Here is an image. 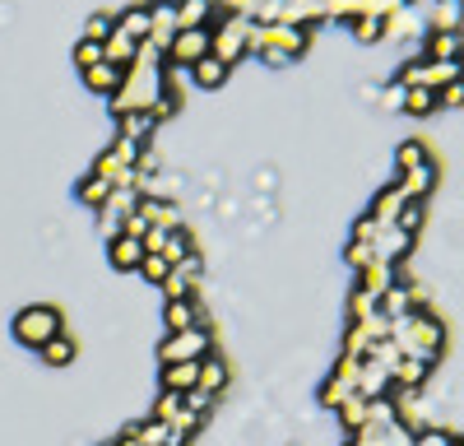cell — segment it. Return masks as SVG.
Instances as JSON below:
<instances>
[{
    "label": "cell",
    "instance_id": "cb8c5ba5",
    "mask_svg": "<svg viewBox=\"0 0 464 446\" xmlns=\"http://www.w3.org/2000/svg\"><path fill=\"white\" fill-rule=\"evenodd\" d=\"M348 28H353V37H358L362 47L385 43V19L381 15H358V19H348Z\"/></svg>",
    "mask_w": 464,
    "mask_h": 446
},
{
    "label": "cell",
    "instance_id": "277c9868",
    "mask_svg": "<svg viewBox=\"0 0 464 446\" xmlns=\"http://www.w3.org/2000/svg\"><path fill=\"white\" fill-rule=\"evenodd\" d=\"M181 33V19H177V0H149V47L163 52L172 47V37Z\"/></svg>",
    "mask_w": 464,
    "mask_h": 446
},
{
    "label": "cell",
    "instance_id": "4dcf8cb0",
    "mask_svg": "<svg viewBox=\"0 0 464 446\" xmlns=\"http://www.w3.org/2000/svg\"><path fill=\"white\" fill-rule=\"evenodd\" d=\"M140 270H144L149 284H168V275H172V266H168L163 256H144V266H140Z\"/></svg>",
    "mask_w": 464,
    "mask_h": 446
},
{
    "label": "cell",
    "instance_id": "74e56055",
    "mask_svg": "<svg viewBox=\"0 0 464 446\" xmlns=\"http://www.w3.org/2000/svg\"><path fill=\"white\" fill-rule=\"evenodd\" d=\"M455 446H464V441H455Z\"/></svg>",
    "mask_w": 464,
    "mask_h": 446
},
{
    "label": "cell",
    "instance_id": "8fae6325",
    "mask_svg": "<svg viewBox=\"0 0 464 446\" xmlns=\"http://www.w3.org/2000/svg\"><path fill=\"white\" fill-rule=\"evenodd\" d=\"M80 80H84L89 93H98V98H116V93H121V84H126V70H116V65L98 61L93 70H80Z\"/></svg>",
    "mask_w": 464,
    "mask_h": 446
},
{
    "label": "cell",
    "instance_id": "5b68a950",
    "mask_svg": "<svg viewBox=\"0 0 464 446\" xmlns=\"http://www.w3.org/2000/svg\"><path fill=\"white\" fill-rule=\"evenodd\" d=\"M140 209V191H111V200L98 209V228H102V238L111 242V238H121L126 233V218Z\"/></svg>",
    "mask_w": 464,
    "mask_h": 446
},
{
    "label": "cell",
    "instance_id": "836d02e7",
    "mask_svg": "<svg viewBox=\"0 0 464 446\" xmlns=\"http://www.w3.org/2000/svg\"><path fill=\"white\" fill-rule=\"evenodd\" d=\"M404 93H409V89L391 80V84H385V89H381L376 98H381V107H385V112H404Z\"/></svg>",
    "mask_w": 464,
    "mask_h": 446
},
{
    "label": "cell",
    "instance_id": "5bb4252c",
    "mask_svg": "<svg viewBox=\"0 0 464 446\" xmlns=\"http://www.w3.org/2000/svg\"><path fill=\"white\" fill-rule=\"evenodd\" d=\"M428 61H450V65H464V33H432L428 28V47H422Z\"/></svg>",
    "mask_w": 464,
    "mask_h": 446
},
{
    "label": "cell",
    "instance_id": "9a60e30c",
    "mask_svg": "<svg viewBox=\"0 0 464 446\" xmlns=\"http://www.w3.org/2000/svg\"><path fill=\"white\" fill-rule=\"evenodd\" d=\"M107 256H111L116 270H140V266H144V242L130 238V233H121V238L107 242Z\"/></svg>",
    "mask_w": 464,
    "mask_h": 446
},
{
    "label": "cell",
    "instance_id": "ba28073f",
    "mask_svg": "<svg viewBox=\"0 0 464 446\" xmlns=\"http://www.w3.org/2000/svg\"><path fill=\"white\" fill-rule=\"evenodd\" d=\"M437 181H441V163H437V159H428L422 168H413V172H400V177H395V186L404 191V200H428V196L437 191Z\"/></svg>",
    "mask_w": 464,
    "mask_h": 446
},
{
    "label": "cell",
    "instance_id": "d590c367",
    "mask_svg": "<svg viewBox=\"0 0 464 446\" xmlns=\"http://www.w3.org/2000/svg\"><path fill=\"white\" fill-rule=\"evenodd\" d=\"M413 446H455V437L441 432V428H422V432L413 437Z\"/></svg>",
    "mask_w": 464,
    "mask_h": 446
},
{
    "label": "cell",
    "instance_id": "ac0fdd59",
    "mask_svg": "<svg viewBox=\"0 0 464 446\" xmlns=\"http://www.w3.org/2000/svg\"><path fill=\"white\" fill-rule=\"evenodd\" d=\"M223 10H214V0H177V19L181 28H214Z\"/></svg>",
    "mask_w": 464,
    "mask_h": 446
},
{
    "label": "cell",
    "instance_id": "d6a6232c",
    "mask_svg": "<svg viewBox=\"0 0 464 446\" xmlns=\"http://www.w3.org/2000/svg\"><path fill=\"white\" fill-rule=\"evenodd\" d=\"M177 107H181V102H177L172 93H159V102L149 107V117H153V126H159V121H172V117H177Z\"/></svg>",
    "mask_w": 464,
    "mask_h": 446
},
{
    "label": "cell",
    "instance_id": "d6986e66",
    "mask_svg": "<svg viewBox=\"0 0 464 446\" xmlns=\"http://www.w3.org/2000/svg\"><path fill=\"white\" fill-rule=\"evenodd\" d=\"M227 74H232V70H227L218 56H205V61L190 65V84H200V89H223Z\"/></svg>",
    "mask_w": 464,
    "mask_h": 446
},
{
    "label": "cell",
    "instance_id": "6da1fadb",
    "mask_svg": "<svg viewBox=\"0 0 464 446\" xmlns=\"http://www.w3.org/2000/svg\"><path fill=\"white\" fill-rule=\"evenodd\" d=\"M312 47V28L297 24H256L251 28V56H260L265 65H288Z\"/></svg>",
    "mask_w": 464,
    "mask_h": 446
},
{
    "label": "cell",
    "instance_id": "1f68e13d",
    "mask_svg": "<svg viewBox=\"0 0 464 446\" xmlns=\"http://www.w3.org/2000/svg\"><path fill=\"white\" fill-rule=\"evenodd\" d=\"M223 377H227L223 363H214V358H205V363H200V391H218V386H223Z\"/></svg>",
    "mask_w": 464,
    "mask_h": 446
},
{
    "label": "cell",
    "instance_id": "83f0119b",
    "mask_svg": "<svg viewBox=\"0 0 464 446\" xmlns=\"http://www.w3.org/2000/svg\"><path fill=\"white\" fill-rule=\"evenodd\" d=\"M111 33H116V15L98 10V15H89V24H84V33H80V37H89V43H107Z\"/></svg>",
    "mask_w": 464,
    "mask_h": 446
},
{
    "label": "cell",
    "instance_id": "4fadbf2b",
    "mask_svg": "<svg viewBox=\"0 0 464 446\" xmlns=\"http://www.w3.org/2000/svg\"><path fill=\"white\" fill-rule=\"evenodd\" d=\"M385 37H395V43H404V37H428V19L413 5H400L395 15H385Z\"/></svg>",
    "mask_w": 464,
    "mask_h": 446
},
{
    "label": "cell",
    "instance_id": "30bf717a",
    "mask_svg": "<svg viewBox=\"0 0 464 446\" xmlns=\"http://www.w3.org/2000/svg\"><path fill=\"white\" fill-rule=\"evenodd\" d=\"M404 205H409V200H404V191H400V186L391 181V186H381V191H376V200H372L367 218H376V228H395Z\"/></svg>",
    "mask_w": 464,
    "mask_h": 446
},
{
    "label": "cell",
    "instance_id": "8d00e7d4",
    "mask_svg": "<svg viewBox=\"0 0 464 446\" xmlns=\"http://www.w3.org/2000/svg\"><path fill=\"white\" fill-rule=\"evenodd\" d=\"M437 107H464V80L446 84V89L437 93Z\"/></svg>",
    "mask_w": 464,
    "mask_h": 446
},
{
    "label": "cell",
    "instance_id": "52a82bcc",
    "mask_svg": "<svg viewBox=\"0 0 464 446\" xmlns=\"http://www.w3.org/2000/svg\"><path fill=\"white\" fill-rule=\"evenodd\" d=\"M205 354H209V334L205 330L168 334V344H163V363H205Z\"/></svg>",
    "mask_w": 464,
    "mask_h": 446
},
{
    "label": "cell",
    "instance_id": "8992f818",
    "mask_svg": "<svg viewBox=\"0 0 464 446\" xmlns=\"http://www.w3.org/2000/svg\"><path fill=\"white\" fill-rule=\"evenodd\" d=\"M205 56H209V28H181L168 47V65H181V70H190Z\"/></svg>",
    "mask_w": 464,
    "mask_h": 446
},
{
    "label": "cell",
    "instance_id": "f1b7e54d",
    "mask_svg": "<svg viewBox=\"0 0 464 446\" xmlns=\"http://www.w3.org/2000/svg\"><path fill=\"white\" fill-rule=\"evenodd\" d=\"M102 61V43H89V37H74V70H93Z\"/></svg>",
    "mask_w": 464,
    "mask_h": 446
},
{
    "label": "cell",
    "instance_id": "f35d334b",
    "mask_svg": "<svg viewBox=\"0 0 464 446\" xmlns=\"http://www.w3.org/2000/svg\"><path fill=\"white\" fill-rule=\"evenodd\" d=\"M400 5H404V0H400Z\"/></svg>",
    "mask_w": 464,
    "mask_h": 446
},
{
    "label": "cell",
    "instance_id": "e0dca14e",
    "mask_svg": "<svg viewBox=\"0 0 464 446\" xmlns=\"http://www.w3.org/2000/svg\"><path fill=\"white\" fill-rule=\"evenodd\" d=\"M163 391H172V395L200 391V363H168V372H163Z\"/></svg>",
    "mask_w": 464,
    "mask_h": 446
},
{
    "label": "cell",
    "instance_id": "4316f807",
    "mask_svg": "<svg viewBox=\"0 0 464 446\" xmlns=\"http://www.w3.org/2000/svg\"><path fill=\"white\" fill-rule=\"evenodd\" d=\"M404 112H409V117H432V112H437V93L432 89H409L404 93Z\"/></svg>",
    "mask_w": 464,
    "mask_h": 446
},
{
    "label": "cell",
    "instance_id": "44dd1931",
    "mask_svg": "<svg viewBox=\"0 0 464 446\" xmlns=\"http://www.w3.org/2000/svg\"><path fill=\"white\" fill-rule=\"evenodd\" d=\"M168 330H172V334L200 330V312H196V303H190V297H172V303H168Z\"/></svg>",
    "mask_w": 464,
    "mask_h": 446
},
{
    "label": "cell",
    "instance_id": "f546056e",
    "mask_svg": "<svg viewBox=\"0 0 464 446\" xmlns=\"http://www.w3.org/2000/svg\"><path fill=\"white\" fill-rule=\"evenodd\" d=\"M37 354H43L52 367H61V363H70V358H74V340H70V334H56V340H52V344H43Z\"/></svg>",
    "mask_w": 464,
    "mask_h": 446
},
{
    "label": "cell",
    "instance_id": "3957f363",
    "mask_svg": "<svg viewBox=\"0 0 464 446\" xmlns=\"http://www.w3.org/2000/svg\"><path fill=\"white\" fill-rule=\"evenodd\" d=\"M14 334H19V344L43 349V344L56 340V334H65V321H61L56 307H24V312L14 316Z\"/></svg>",
    "mask_w": 464,
    "mask_h": 446
},
{
    "label": "cell",
    "instance_id": "7402d4cb",
    "mask_svg": "<svg viewBox=\"0 0 464 446\" xmlns=\"http://www.w3.org/2000/svg\"><path fill=\"white\" fill-rule=\"evenodd\" d=\"M116 135H121V140H135V144H149L153 117H149V112H126V117H116Z\"/></svg>",
    "mask_w": 464,
    "mask_h": 446
},
{
    "label": "cell",
    "instance_id": "e575fe53",
    "mask_svg": "<svg viewBox=\"0 0 464 446\" xmlns=\"http://www.w3.org/2000/svg\"><path fill=\"white\" fill-rule=\"evenodd\" d=\"M372 260H376V251L367 242H348V266H353V270H367Z\"/></svg>",
    "mask_w": 464,
    "mask_h": 446
},
{
    "label": "cell",
    "instance_id": "7c38bea8",
    "mask_svg": "<svg viewBox=\"0 0 464 446\" xmlns=\"http://www.w3.org/2000/svg\"><path fill=\"white\" fill-rule=\"evenodd\" d=\"M372 251H376V260H385V266H400V260L413 251V238L404 228H381L376 242H372Z\"/></svg>",
    "mask_w": 464,
    "mask_h": 446
},
{
    "label": "cell",
    "instance_id": "7a4b0ae2",
    "mask_svg": "<svg viewBox=\"0 0 464 446\" xmlns=\"http://www.w3.org/2000/svg\"><path fill=\"white\" fill-rule=\"evenodd\" d=\"M251 28H256L251 15H218L209 28V56H218L227 70L242 65L251 56Z\"/></svg>",
    "mask_w": 464,
    "mask_h": 446
},
{
    "label": "cell",
    "instance_id": "2e32d148",
    "mask_svg": "<svg viewBox=\"0 0 464 446\" xmlns=\"http://www.w3.org/2000/svg\"><path fill=\"white\" fill-rule=\"evenodd\" d=\"M464 24V0H432L428 5V28L432 33H459Z\"/></svg>",
    "mask_w": 464,
    "mask_h": 446
},
{
    "label": "cell",
    "instance_id": "ffe728a7",
    "mask_svg": "<svg viewBox=\"0 0 464 446\" xmlns=\"http://www.w3.org/2000/svg\"><path fill=\"white\" fill-rule=\"evenodd\" d=\"M116 33H126L130 43H149V5H130L116 15Z\"/></svg>",
    "mask_w": 464,
    "mask_h": 446
},
{
    "label": "cell",
    "instance_id": "603a6c76",
    "mask_svg": "<svg viewBox=\"0 0 464 446\" xmlns=\"http://www.w3.org/2000/svg\"><path fill=\"white\" fill-rule=\"evenodd\" d=\"M74 196H80L89 209H102V205L111 200V186H107L98 172H89V177H80V186H74Z\"/></svg>",
    "mask_w": 464,
    "mask_h": 446
},
{
    "label": "cell",
    "instance_id": "484cf974",
    "mask_svg": "<svg viewBox=\"0 0 464 446\" xmlns=\"http://www.w3.org/2000/svg\"><path fill=\"white\" fill-rule=\"evenodd\" d=\"M422 223H428V200H409V205L400 209V223H395V228H404L409 238H418Z\"/></svg>",
    "mask_w": 464,
    "mask_h": 446
},
{
    "label": "cell",
    "instance_id": "d4e9b609",
    "mask_svg": "<svg viewBox=\"0 0 464 446\" xmlns=\"http://www.w3.org/2000/svg\"><path fill=\"white\" fill-rule=\"evenodd\" d=\"M428 159H432V154H428V144H422V140H404V144L395 149V177H400V172H413V168H422Z\"/></svg>",
    "mask_w": 464,
    "mask_h": 446
},
{
    "label": "cell",
    "instance_id": "9c48e42d",
    "mask_svg": "<svg viewBox=\"0 0 464 446\" xmlns=\"http://www.w3.org/2000/svg\"><path fill=\"white\" fill-rule=\"evenodd\" d=\"M140 218L149 228H163V233L186 228V214L177 209V200H159V196H140Z\"/></svg>",
    "mask_w": 464,
    "mask_h": 446
}]
</instances>
